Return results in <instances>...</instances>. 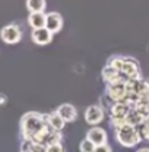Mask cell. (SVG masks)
Instances as JSON below:
<instances>
[{"label":"cell","mask_w":149,"mask_h":152,"mask_svg":"<svg viewBox=\"0 0 149 152\" xmlns=\"http://www.w3.org/2000/svg\"><path fill=\"white\" fill-rule=\"evenodd\" d=\"M121 75L126 76L127 79H140L139 61L133 57H124V66H123Z\"/></svg>","instance_id":"obj_5"},{"label":"cell","mask_w":149,"mask_h":152,"mask_svg":"<svg viewBox=\"0 0 149 152\" xmlns=\"http://www.w3.org/2000/svg\"><path fill=\"white\" fill-rule=\"evenodd\" d=\"M45 28L54 35L57 32L61 31L63 28V18L60 13L57 12H50V13H45Z\"/></svg>","instance_id":"obj_7"},{"label":"cell","mask_w":149,"mask_h":152,"mask_svg":"<svg viewBox=\"0 0 149 152\" xmlns=\"http://www.w3.org/2000/svg\"><path fill=\"white\" fill-rule=\"evenodd\" d=\"M6 102H7V96L4 94H0V107L1 105H6Z\"/></svg>","instance_id":"obj_23"},{"label":"cell","mask_w":149,"mask_h":152,"mask_svg":"<svg viewBox=\"0 0 149 152\" xmlns=\"http://www.w3.org/2000/svg\"><path fill=\"white\" fill-rule=\"evenodd\" d=\"M139 132H140V134H142V136L149 142V126H140Z\"/></svg>","instance_id":"obj_22"},{"label":"cell","mask_w":149,"mask_h":152,"mask_svg":"<svg viewBox=\"0 0 149 152\" xmlns=\"http://www.w3.org/2000/svg\"><path fill=\"white\" fill-rule=\"evenodd\" d=\"M104 110L101 105H89L86 110H85V121L88 124H91L95 127V124H99L102 120H104Z\"/></svg>","instance_id":"obj_6"},{"label":"cell","mask_w":149,"mask_h":152,"mask_svg":"<svg viewBox=\"0 0 149 152\" xmlns=\"http://www.w3.org/2000/svg\"><path fill=\"white\" fill-rule=\"evenodd\" d=\"M131 105L126 102H115L110 108V117H127V114L130 113Z\"/></svg>","instance_id":"obj_12"},{"label":"cell","mask_w":149,"mask_h":152,"mask_svg":"<svg viewBox=\"0 0 149 152\" xmlns=\"http://www.w3.org/2000/svg\"><path fill=\"white\" fill-rule=\"evenodd\" d=\"M110 123L115 130H118L127 124V118L126 117H110Z\"/></svg>","instance_id":"obj_18"},{"label":"cell","mask_w":149,"mask_h":152,"mask_svg":"<svg viewBox=\"0 0 149 152\" xmlns=\"http://www.w3.org/2000/svg\"><path fill=\"white\" fill-rule=\"evenodd\" d=\"M45 117H47V124H48L53 130H56V132H61V130H63L66 121L60 117V114L57 113V111L50 113V114H45Z\"/></svg>","instance_id":"obj_11"},{"label":"cell","mask_w":149,"mask_h":152,"mask_svg":"<svg viewBox=\"0 0 149 152\" xmlns=\"http://www.w3.org/2000/svg\"><path fill=\"white\" fill-rule=\"evenodd\" d=\"M93 152H112L111 146L107 143V145H101V146H95V151Z\"/></svg>","instance_id":"obj_21"},{"label":"cell","mask_w":149,"mask_h":152,"mask_svg":"<svg viewBox=\"0 0 149 152\" xmlns=\"http://www.w3.org/2000/svg\"><path fill=\"white\" fill-rule=\"evenodd\" d=\"M105 95L111 99L112 102H120L126 98L127 89H126V82H112L107 83V91Z\"/></svg>","instance_id":"obj_3"},{"label":"cell","mask_w":149,"mask_h":152,"mask_svg":"<svg viewBox=\"0 0 149 152\" xmlns=\"http://www.w3.org/2000/svg\"><path fill=\"white\" fill-rule=\"evenodd\" d=\"M86 139L91 140L95 146H101V145H107L108 136H107V132L102 127H98V126L93 127L92 126L86 133Z\"/></svg>","instance_id":"obj_8"},{"label":"cell","mask_w":149,"mask_h":152,"mask_svg":"<svg viewBox=\"0 0 149 152\" xmlns=\"http://www.w3.org/2000/svg\"><path fill=\"white\" fill-rule=\"evenodd\" d=\"M136 152H149V148H139Z\"/></svg>","instance_id":"obj_24"},{"label":"cell","mask_w":149,"mask_h":152,"mask_svg":"<svg viewBox=\"0 0 149 152\" xmlns=\"http://www.w3.org/2000/svg\"><path fill=\"white\" fill-rule=\"evenodd\" d=\"M127 124H130V126H133V127H140L142 124H143V121H145V115L142 113H139L137 110H134V108H131L130 113L127 114Z\"/></svg>","instance_id":"obj_14"},{"label":"cell","mask_w":149,"mask_h":152,"mask_svg":"<svg viewBox=\"0 0 149 152\" xmlns=\"http://www.w3.org/2000/svg\"><path fill=\"white\" fill-rule=\"evenodd\" d=\"M0 38L1 41H4L6 44H16L20 41L22 38V31L18 25L15 23H10V25H6L1 28L0 31Z\"/></svg>","instance_id":"obj_4"},{"label":"cell","mask_w":149,"mask_h":152,"mask_svg":"<svg viewBox=\"0 0 149 152\" xmlns=\"http://www.w3.org/2000/svg\"><path fill=\"white\" fill-rule=\"evenodd\" d=\"M79 151L80 152H93L95 151V145H93L91 140H88L86 137L80 142V145H79Z\"/></svg>","instance_id":"obj_19"},{"label":"cell","mask_w":149,"mask_h":152,"mask_svg":"<svg viewBox=\"0 0 149 152\" xmlns=\"http://www.w3.org/2000/svg\"><path fill=\"white\" fill-rule=\"evenodd\" d=\"M56 111L60 114V117H61L66 123H72V121H74V120L77 118V111H76V108H74L72 104H67V102L58 105V108H57Z\"/></svg>","instance_id":"obj_10"},{"label":"cell","mask_w":149,"mask_h":152,"mask_svg":"<svg viewBox=\"0 0 149 152\" xmlns=\"http://www.w3.org/2000/svg\"><path fill=\"white\" fill-rule=\"evenodd\" d=\"M47 152H66L63 143H54V145H50L47 146Z\"/></svg>","instance_id":"obj_20"},{"label":"cell","mask_w":149,"mask_h":152,"mask_svg":"<svg viewBox=\"0 0 149 152\" xmlns=\"http://www.w3.org/2000/svg\"><path fill=\"white\" fill-rule=\"evenodd\" d=\"M107 66L112 67L114 70H117L118 73H121L123 66H124V57L123 56H111L107 61Z\"/></svg>","instance_id":"obj_17"},{"label":"cell","mask_w":149,"mask_h":152,"mask_svg":"<svg viewBox=\"0 0 149 152\" xmlns=\"http://www.w3.org/2000/svg\"><path fill=\"white\" fill-rule=\"evenodd\" d=\"M45 127H47L45 114L29 111V113L23 114L20 118V133H22L23 140H32Z\"/></svg>","instance_id":"obj_1"},{"label":"cell","mask_w":149,"mask_h":152,"mask_svg":"<svg viewBox=\"0 0 149 152\" xmlns=\"http://www.w3.org/2000/svg\"><path fill=\"white\" fill-rule=\"evenodd\" d=\"M32 41L38 44V45H47L51 42L53 39V34L47 29V28H41V29H32V34H31Z\"/></svg>","instance_id":"obj_9"},{"label":"cell","mask_w":149,"mask_h":152,"mask_svg":"<svg viewBox=\"0 0 149 152\" xmlns=\"http://www.w3.org/2000/svg\"><path fill=\"white\" fill-rule=\"evenodd\" d=\"M26 7H28L29 13H44V10L47 7V1L45 0H28Z\"/></svg>","instance_id":"obj_16"},{"label":"cell","mask_w":149,"mask_h":152,"mask_svg":"<svg viewBox=\"0 0 149 152\" xmlns=\"http://www.w3.org/2000/svg\"><path fill=\"white\" fill-rule=\"evenodd\" d=\"M115 139L117 142L124 146V148H134L142 142V134L139 132V129L133 127L130 124H126L124 127L115 130Z\"/></svg>","instance_id":"obj_2"},{"label":"cell","mask_w":149,"mask_h":152,"mask_svg":"<svg viewBox=\"0 0 149 152\" xmlns=\"http://www.w3.org/2000/svg\"><path fill=\"white\" fill-rule=\"evenodd\" d=\"M28 23L32 29L45 28V13H29Z\"/></svg>","instance_id":"obj_13"},{"label":"cell","mask_w":149,"mask_h":152,"mask_svg":"<svg viewBox=\"0 0 149 152\" xmlns=\"http://www.w3.org/2000/svg\"><path fill=\"white\" fill-rule=\"evenodd\" d=\"M20 152H47V148L44 145L32 142V140H22Z\"/></svg>","instance_id":"obj_15"},{"label":"cell","mask_w":149,"mask_h":152,"mask_svg":"<svg viewBox=\"0 0 149 152\" xmlns=\"http://www.w3.org/2000/svg\"><path fill=\"white\" fill-rule=\"evenodd\" d=\"M146 108H148V113H149V102H148V107H146Z\"/></svg>","instance_id":"obj_25"}]
</instances>
